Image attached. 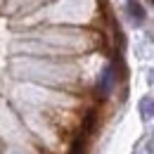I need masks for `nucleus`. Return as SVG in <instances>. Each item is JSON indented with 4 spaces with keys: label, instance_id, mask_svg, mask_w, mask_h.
Instances as JSON below:
<instances>
[{
    "label": "nucleus",
    "instance_id": "obj_1",
    "mask_svg": "<svg viewBox=\"0 0 154 154\" xmlns=\"http://www.w3.org/2000/svg\"><path fill=\"white\" fill-rule=\"evenodd\" d=\"M119 78V66L116 64H109L104 66V71L100 74V81H97V95L100 97H107L112 90H114V83Z\"/></svg>",
    "mask_w": 154,
    "mask_h": 154
},
{
    "label": "nucleus",
    "instance_id": "obj_2",
    "mask_svg": "<svg viewBox=\"0 0 154 154\" xmlns=\"http://www.w3.org/2000/svg\"><path fill=\"white\" fill-rule=\"evenodd\" d=\"M140 116H142L145 121L154 119V97L152 95H145L140 100Z\"/></svg>",
    "mask_w": 154,
    "mask_h": 154
},
{
    "label": "nucleus",
    "instance_id": "obj_3",
    "mask_svg": "<svg viewBox=\"0 0 154 154\" xmlns=\"http://www.w3.org/2000/svg\"><path fill=\"white\" fill-rule=\"evenodd\" d=\"M126 2H128L126 10H128L131 19H133L135 24H142V19H145V10L140 7V2H137V0H126Z\"/></svg>",
    "mask_w": 154,
    "mask_h": 154
},
{
    "label": "nucleus",
    "instance_id": "obj_4",
    "mask_svg": "<svg viewBox=\"0 0 154 154\" xmlns=\"http://www.w3.org/2000/svg\"><path fill=\"white\" fill-rule=\"evenodd\" d=\"M69 154H85V133L78 135L76 140H74V145H71Z\"/></svg>",
    "mask_w": 154,
    "mask_h": 154
},
{
    "label": "nucleus",
    "instance_id": "obj_5",
    "mask_svg": "<svg viewBox=\"0 0 154 154\" xmlns=\"http://www.w3.org/2000/svg\"><path fill=\"white\" fill-rule=\"evenodd\" d=\"M95 121H97V114L95 112H88L85 119H83V133H90V131L95 128Z\"/></svg>",
    "mask_w": 154,
    "mask_h": 154
},
{
    "label": "nucleus",
    "instance_id": "obj_6",
    "mask_svg": "<svg viewBox=\"0 0 154 154\" xmlns=\"http://www.w3.org/2000/svg\"><path fill=\"white\" fill-rule=\"evenodd\" d=\"M149 149H154V137H152V142H149Z\"/></svg>",
    "mask_w": 154,
    "mask_h": 154
},
{
    "label": "nucleus",
    "instance_id": "obj_7",
    "mask_svg": "<svg viewBox=\"0 0 154 154\" xmlns=\"http://www.w3.org/2000/svg\"><path fill=\"white\" fill-rule=\"evenodd\" d=\"M152 81H154V71H152Z\"/></svg>",
    "mask_w": 154,
    "mask_h": 154
},
{
    "label": "nucleus",
    "instance_id": "obj_8",
    "mask_svg": "<svg viewBox=\"0 0 154 154\" xmlns=\"http://www.w3.org/2000/svg\"><path fill=\"white\" fill-rule=\"evenodd\" d=\"M152 2H154V0H152Z\"/></svg>",
    "mask_w": 154,
    "mask_h": 154
}]
</instances>
